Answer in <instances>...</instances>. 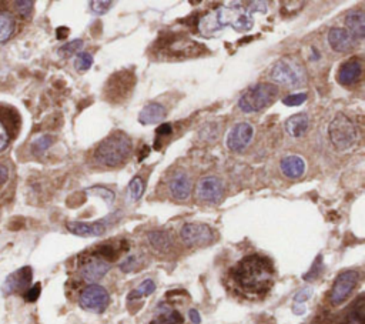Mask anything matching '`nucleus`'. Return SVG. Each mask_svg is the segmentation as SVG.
<instances>
[{"label":"nucleus","instance_id":"nucleus-13","mask_svg":"<svg viewBox=\"0 0 365 324\" xmlns=\"http://www.w3.org/2000/svg\"><path fill=\"white\" fill-rule=\"evenodd\" d=\"M33 279V272L32 267L25 266L16 272H13L12 274H9L2 286V291L5 296H12V294H18V293H25L32 283Z\"/></svg>","mask_w":365,"mask_h":324},{"label":"nucleus","instance_id":"nucleus-26","mask_svg":"<svg viewBox=\"0 0 365 324\" xmlns=\"http://www.w3.org/2000/svg\"><path fill=\"white\" fill-rule=\"evenodd\" d=\"M183 323V317L180 313L170 310L167 307H162L160 314L150 324H180Z\"/></svg>","mask_w":365,"mask_h":324},{"label":"nucleus","instance_id":"nucleus-15","mask_svg":"<svg viewBox=\"0 0 365 324\" xmlns=\"http://www.w3.org/2000/svg\"><path fill=\"white\" fill-rule=\"evenodd\" d=\"M108 226V219L99 220L94 223H84V222H69L66 225L67 230L76 236L82 238H97L106 233Z\"/></svg>","mask_w":365,"mask_h":324},{"label":"nucleus","instance_id":"nucleus-12","mask_svg":"<svg viewBox=\"0 0 365 324\" xmlns=\"http://www.w3.org/2000/svg\"><path fill=\"white\" fill-rule=\"evenodd\" d=\"M111 269L110 262L101 259L96 253H93L89 257H84L79 266V273L84 281L89 284H96L99 280H101Z\"/></svg>","mask_w":365,"mask_h":324},{"label":"nucleus","instance_id":"nucleus-22","mask_svg":"<svg viewBox=\"0 0 365 324\" xmlns=\"http://www.w3.org/2000/svg\"><path fill=\"white\" fill-rule=\"evenodd\" d=\"M147 239L150 246L160 253L169 252L173 246V236L166 230H153L147 235Z\"/></svg>","mask_w":365,"mask_h":324},{"label":"nucleus","instance_id":"nucleus-18","mask_svg":"<svg viewBox=\"0 0 365 324\" xmlns=\"http://www.w3.org/2000/svg\"><path fill=\"white\" fill-rule=\"evenodd\" d=\"M167 116V111L166 107L157 101H152L149 104H146L142 112L139 113V122L145 126L149 125H157L160 122H163Z\"/></svg>","mask_w":365,"mask_h":324},{"label":"nucleus","instance_id":"nucleus-29","mask_svg":"<svg viewBox=\"0 0 365 324\" xmlns=\"http://www.w3.org/2000/svg\"><path fill=\"white\" fill-rule=\"evenodd\" d=\"M93 62H94V59L90 53L80 52L74 57V67L77 72H86L93 66Z\"/></svg>","mask_w":365,"mask_h":324},{"label":"nucleus","instance_id":"nucleus-45","mask_svg":"<svg viewBox=\"0 0 365 324\" xmlns=\"http://www.w3.org/2000/svg\"><path fill=\"white\" fill-rule=\"evenodd\" d=\"M189 315H190V320H191L193 324H200V323H201V317H200V313H198L197 310L191 308L190 313H189Z\"/></svg>","mask_w":365,"mask_h":324},{"label":"nucleus","instance_id":"nucleus-28","mask_svg":"<svg viewBox=\"0 0 365 324\" xmlns=\"http://www.w3.org/2000/svg\"><path fill=\"white\" fill-rule=\"evenodd\" d=\"M145 193V183L142 177H133V180L129 183V197L132 201H139Z\"/></svg>","mask_w":365,"mask_h":324},{"label":"nucleus","instance_id":"nucleus-2","mask_svg":"<svg viewBox=\"0 0 365 324\" xmlns=\"http://www.w3.org/2000/svg\"><path fill=\"white\" fill-rule=\"evenodd\" d=\"M132 152V139L123 132H114L97 146L94 152V159L103 166L117 167L129 160Z\"/></svg>","mask_w":365,"mask_h":324},{"label":"nucleus","instance_id":"nucleus-35","mask_svg":"<svg viewBox=\"0 0 365 324\" xmlns=\"http://www.w3.org/2000/svg\"><path fill=\"white\" fill-rule=\"evenodd\" d=\"M90 190H91V193H94V194L103 197L108 206L114 201V197H116V196H114V193H113L111 190H108V189H104V187L97 186V187H93V189H90Z\"/></svg>","mask_w":365,"mask_h":324},{"label":"nucleus","instance_id":"nucleus-17","mask_svg":"<svg viewBox=\"0 0 365 324\" xmlns=\"http://www.w3.org/2000/svg\"><path fill=\"white\" fill-rule=\"evenodd\" d=\"M327 39L331 49L337 53L349 52L354 48V42H355V39L342 28H332L328 32Z\"/></svg>","mask_w":365,"mask_h":324},{"label":"nucleus","instance_id":"nucleus-23","mask_svg":"<svg viewBox=\"0 0 365 324\" xmlns=\"http://www.w3.org/2000/svg\"><path fill=\"white\" fill-rule=\"evenodd\" d=\"M16 28L15 18L8 12H0V43L11 39Z\"/></svg>","mask_w":365,"mask_h":324},{"label":"nucleus","instance_id":"nucleus-9","mask_svg":"<svg viewBox=\"0 0 365 324\" xmlns=\"http://www.w3.org/2000/svg\"><path fill=\"white\" fill-rule=\"evenodd\" d=\"M196 194L200 201L215 206V204H220L221 200L224 199L225 187L220 177L206 176L198 180L196 187Z\"/></svg>","mask_w":365,"mask_h":324},{"label":"nucleus","instance_id":"nucleus-20","mask_svg":"<svg viewBox=\"0 0 365 324\" xmlns=\"http://www.w3.org/2000/svg\"><path fill=\"white\" fill-rule=\"evenodd\" d=\"M345 30L354 38V39H364L365 36V15L362 11H352L345 16Z\"/></svg>","mask_w":365,"mask_h":324},{"label":"nucleus","instance_id":"nucleus-10","mask_svg":"<svg viewBox=\"0 0 365 324\" xmlns=\"http://www.w3.org/2000/svg\"><path fill=\"white\" fill-rule=\"evenodd\" d=\"M253 138H254V128L247 122H241L234 125L227 133L225 146L232 153H241L250 146Z\"/></svg>","mask_w":365,"mask_h":324},{"label":"nucleus","instance_id":"nucleus-40","mask_svg":"<svg viewBox=\"0 0 365 324\" xmlns=\"http://www.w3.org/2000/svg\"><path fill=\"white\" fill-rule=\"evenodd\" d=\"M136 267H137V257H136V256H130V257H128L123 263L120 264V269L123 270V272H126V273L133 272Z\"/></svg>","mask_w":365,"mask_h":324},{"label":"nucleus","instance_id":"nucleus-41","mask_svg":"<svg viewBox=\"0 0 365 324\" xmlns=\"http://www.w3.org/2000/svg\"><path fill=\"white\" fill-rule=\"evenodd\" d=\"M247 12L253 16V13H266L267 12V2H252Z\"/></svg>","mask_w":365,"mask_h":324},{"label":"nucleus","instance_id":"nucleus-37","mask_svg":"<svg viewBox=\"0 0 365 324\" xmlns=\"http://www.w3.org/2000/svg\"><path fill=\"white\" fill-rule=\"evenodd\" d=\"M321 264H322V257L321 256H318L317 257V260L314 262V264H313V267L310 269V272L307 273V274H304V280H314V279H317L318 276H320V269H321Z\"/></svg>","mask_w":365,"mask_h":324},{"label":"nucleus","instance_id":"nucleus-33","mask_svg":"<svg viewBox=\"0 0 365 324\" xmlns=\"http://www.w3.org/2000/svg\"><path fill=\"white\" fill-rule=\"evenodd\" d=\"M305 100H307V93H294V94L286 96L283 99V103L290 107H297V106H301L303 103H305Z\"/></svg>","mask_w":365,"mask_h":324},{"label":"nucleus","instance_id":"nucleus-27","mask_svg":"<svg viewBox=\"0 0 365 324\" xmlns=\"http://www.w3.org/2000/svg\"><path fill=\"white\" fill-rule=\"evenodd\" d=\"M156 291V283L152 279H146L135 291H132V294L129 296L130 300L133 298H140V297H146L150 296Z\"/></svg>","mask_w":365,"mask_h":324},{"label":"nucleus","instance_id":"nucleus-6","mask_svg":"<svg viewBox=\"0 0 365 324\" xmlns=\"http://www.w3.org/2000/svg\"><path fill=\"white\" fill-rule=\"evenodd\" d=\"M135 83H136V79H135L133 73H130L128 70L117 72V73L111 74V77L108 79L104 94H106L107 100H110L113 103H120L123 100H128V97L130 96V93L135 87Z\"/></svg>","mask_w":365,"mask_h":324},{"label":"nucleus","instance_id":"nucleus-38","mask_svg":"<svg viewBox=\"0 0 365 324\" xmlns=\"http://www.w3.org/2000/svg\"><path fill=\"white\" fill-rule=\"evenodd\" d=\"M311 296H313V289H311V287H305V289L300 290V291L294 296V303L304 306V303H305L308 298H311Z\"/></svg>","mask_w":365,"mask_h":324},{"label":"nucleus","instance_id":"nucleus-25","mask_svg":"<svg viewBox=\"0 0 365 324\" xmlns=\"http://www.w3.org/2000/svg\"><path fill=\"white\" fill-rule=\"evenodd\" d=\"M254 25L253 16L249 12H242V13H237L231 22V28L235 29L237 32H247L252 30Z\"/></svg>","mask_w":365,"mask_h":324},{"label":"nucleus","instance_id":"nucleus-30","mask_svg":"<svg viewBox=\"0 0 365 324\" xmlns=\"http://www.w3.org/2000/svg\"><path fill=\"white\" fill-rule=\"evenodd\" d=\"M82 48H83V40H82V39H76V40H72V42L63 45V46L59 49V53H60V56H63V57H70V56H73L74 53H79Z\"/></svg>","mask_w":365,"mask_h":324},{"label":"nucleus","instance_id":"nucleus-42","mask_svg":"<svg viewBox=\"0 0 365 324\" xmlns=\"http://www.w3.org/2000/svg\"><path fill=\"white\" fill-rule=\"evenodd\" d=\"M9 145V135L5 129V126L0 123V152H4Z\"/></svg>","mask_w":365,"mask_h":324},{"label":"nucleus","instance_id":"nucleus-39","mask_svg":"<svg viewBox=\"0 0 365 324\" xmlns=\"http://www.w3.org/2000/svg\"><path fill=\"white\" fill-rule=\"evenodd\" d=\"M33 2H16V9L19 12L21 16L23 18H29L32 15L33 11Z\"/></svg>","mask_w":365,"mask_h":324},{"label":"nucleus","instance_id":"nucleus-19","mask_svg":"<svg viewBox=\"0 0 365 324\" xmlns=\"http://www.w3.org/2000/svg\"><path fill=\"white\" fill-rule=\"evenodd\" d=\"M305 162L298 155H288L281 159L280 170L287 179H300L305 173Z\"/></svg>","mask_w":365,"mask_h":324},{"label":"nucleus","instance_id":"nucleus-14","mask_svg":"<svg viewBox=\"0 0 365 324\" xmlns=\"http://www.w3.org/2000/svg\"><path fill=\"white\" fill-rule=\"evenodd\" d=\"M169 189H170L173 199H176L179 201H186L190 197L191 190H193V183H191L190 176L184 170L176 172L173 174V177L170 179Z\"/></svg>","mask_w":365,"mask_h":324},{"label":"nucleus","instance_id":"nucleus-32","mask_svg":"<svg viewBox=\"0 0 365 324\" xmlns=\"http://www.w3.org/2000/svg\"><path fill=\"white\" fill-rule=\"evenodd\" d=\"M200 136L206 142H213L218 138V126L217 123H208L200 130Z\"/></svg>","mask_w":365,"mask_h":324},{"label":"nucleus","instance_id":"nucleus-46","mask_svg":"<svg viewBox=\"0 0 365 324\" xmlns=\"http://www.w3.org/2000/svg\"><path fill=\"white\" fill-rule=\"evenodd\" d=\"M67 33H69V29H66V28L57 29V38H59V39H64V38L67 36Z\"/></svg>","mask_w":365,"mask_h":324},{"label":"nucleus","instance_id":"nucleus-16","mask_svg":"<svg viewBox=\"0 0 365 324\" xmlns=\"http://www.w3.org/2000/svg\"><path fill=\"white\" fill-rule=\"evenodd\" d=\"M362 76V62L359 59H349L342 63L337 72V82L342 86H352L358 83Z\"/></svg>","mask_w":365,"mask_h":324},{"label":"nucleus","instance_id":"nucleus-43","mask_svg":"<svg viewBox=\"0 0 365 324\" xmlns=\"http://www.w3.org/2000/svg\"><path fill=\"white\" fill-rule=\"evenodd\" d=\"M157 136H169L173 133V126L170 123H162L157 130H156Z\"/></svg>","mask_w":365,"mask_h":324},{"label":"nucleus","instance_id":"nucleus-44","mask_svg":"<svg viewBox=\"0 0 365 324\" xmlns=\"http://www.w3.org/2000/svg\"><path fill=\"white\" fill-rule=\"evenodd\" d=\"M8 177H9V169L5 164L0 163V186L6 183Z\"/></svg>","mask_w":365,"mask_h":324},{"label":"nucleus","instance_id":"nucleus-8","mask_svg":"<svg viewBox=\"0 0 365 324\" xmlns=\"http://www.w3.org/2000/svg\"><path fill=\"white\" fill-rule=\"evenodd\" d=\"M359 281V273L356 270H345L339 273L330 291V301L332 306L342 304L355 290Z\"/></svg>","mask_w":365,"mask_h":324},{"label":"nucleus","instance_id":"nucleus-7","mask_svg":"<svg viewBox=\"0 0 365 324\" xmlns=\"http://www.w3.org/2000/svg\"><path fill=\"white\" fill-rule=\"evenodd\" d=\"M79 304L83 310L91 313H103L110 304V294L103 286L89 284L83 289L79 297Z\"/></svg>","mask_w":365,"mask_h":324},{"label":"nucleus","instance_id":"nucleus-21","mask_svg":"<svg viewBox=\"0 0 365 324\" xmlns=\"http://www.w3.org/2000/svg\"><path fill=\"white\" fill-rule=\"evenodd\" d=\"M310 128V118L307 113H298L287 119L286 122V132L288 136L294 139L303 138Z\"/></svg>","mask_w":365,"mask_h":324},{"label":"nucleus","instance_id":"nucleus-4","mask_svg":"<svg viewBox=\"0 0 365 324\" xmlns=\"http://www.w3.org/2000/svg\"><path fill=\"white\" fill-rule=\"evenodd\" d=\"M279 91V87L273 83H259L240 96L238 109L247 115L263 112L274 103Z\"/></svg>","mask_w":365,"mask_h":324},{"label":"nucleus","instance_id":"nucleus-31","mask_svg":"<svg viewBox=\"0 0 365 324\" xmlns=\"http://www.w3.org/2000/svg\"><path fill=\"white\" fill-rule=\"evenodd\" d=\"M52 145H53V138L49 136V135H43V136L38 138V139L33 142V145H32L33 153H35V155H42V153H45Z\"/></svg>","mask_w":365,"mask_h":324},{"label":"nucleus","instance_id":"nucleus-11","mask_svg":"<svg viewBox=\"0 0 365 324\" xmlns=\"http://www.w3.org/2000/svg\"><path fill=\"white\" fill-rule=\"evenodd\" d=\"M180 238L189 247H201L214 240V232L210 226L203 223H187L181 228Z\"/></svg>","mask_w":365,"mask_h":324},{"label":"nucleus","instance_id":"nucleus-36","mask_svg":"<svg viewBox=\"0 0 365 324\" xmlns=\"http://www.w3.org/2000/svg\"><path fill=\"white\" fill-rule=\"evenodd\" d=\"M40 291H42V286H40V283H36L35 286L29 287V289L23 293L25 300H26V301H29V303L36 301V300L39 298V296H40Z\"/></svg>","mask_w":365,"mask_h":324},{"label":"nucleus","instance_id":"nucleus-5","mask_svg":"<svg viewBox=\"0 0 365 324\" xmlns=\"http://www.w3.org/2000/svg\"><path fill=\"white\" fill-rule=\"evenodd\" d=\"M328 136L331 145L338 152H345L356 143L358 130L355 123L347 115L338 113L328 126Z\"/></svg>","mask_w":365,"mask_h":324},{"label":"nucleus","instance_id":"nucleus-34","mask_svg":"<svg viewBox=\"0 0 365 324\" xmlns=\"http://www.w3.org/2000/svg\"><path fill=\"white\" fill-rule=\"evenodd\" d=\"M111 6H113V2H106V0H104V2H90L91 12L99 15V16L106 15L110 11Z\"/></svg>","mask_w":365,"mask_h":324},{"label":"nucleus","instance_id":"nucleus-24","mask_svg":"<svg viewBox=\"0 0 365 324\" xmlns=\"http://www.w3.org/2000/svg\"><path fill=\"white\" fill-rule=\"evenodd\" d=\"M364 296H359L345 315L344 324H364Z\"/></svg>","mask_w":365,"mask_h":324},{"label":"nucleus","instance_id":"nucleus-3","mask_svg":"<svg viewBox=\"0 0 365 324\" xmlns=\"http://www.w3.org/2000/svg\"><path fill=\"white\" fill-rule=\"evenodd\" d=\"M273 84L284 86L287 89L303 87L307 83V70L301 60L296 56L281 57L270 70Z\"/></svg>","mask_w":365,"mask_h":324},{"label":"nucleus","instance_id":"nucleus-1","mask_svg":"<svg viewBox=\"0 0 365 324\" xmlns=\"http://www.w3.org/2000/svg\"><path fill=\"white\" fill-rule=\"evenodd\" d=\"M231 277L242 294L264 296L274 284V264L269 257L250 255L234 266Z\"/></svg>","mask_w":365,"mask_h":324}]
</instances>
